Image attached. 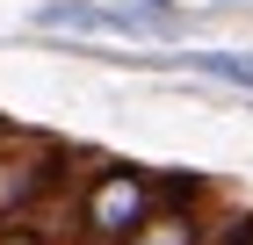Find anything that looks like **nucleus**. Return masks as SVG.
<instances>
[{"label":"nucleus","mask_w":253,"mask_h":245,"mask_svg":"<svg viewBox=\"0 0 253 245\" xmlns=\"http://www.w3.org/2000/svg\"><path fill=\"white\" fill-rule=\"evenodd\" d=\"M181 65L203 79H224V87H253V58H239V51H181Z\"/></svg>","instance_id":"3"},{"label":"nucleus","mask_w":253,"mask_h":245,"mask_svg":"<svg viewBox=\"0 0 253 245\" xmlns=\"http://www.w3.org/2000/svg\"><path fill=\"white\" fill-rule=\"evenodd\" d=\"M188 238H195V231H188V216H152V224L137 231L130 245H188Z\"/></svg>","instance_id":"4"},{"label":"nucleus","mask_w":253,"mask_h":245,"mask_svg":"<svg viewBox=\"0 0 253 245\" xmlns=\"http://www.w3.org/2000/svg\"><path fill=\"white\" fill-rule=\"evenodd\" d=\"M145 202H152V188L145 180H130V173H101V188H94V202H87V224L94 231H109V238H130V224L145 216Z\"/></svg>","instance_id":"2"},{"label":"nucleus","mask_w":253,"mask_h":245,"mask_svg":"<svg viewBox=\"0 0 253 245\" xmlns=\"http://www.w3.org/2000/svg\"><path fill=\"white\" fill-rule=\"evenodd\" d=\"M137 7H152V15H174V0H137Z\"/></svg>","instance_id":"6"},{"label":"nucleus","mask_w":253,"mask_h":245,"mask_svg":"<svg viewBox=\"0 0 253 245\" xmlns=\"http://www.w3.org/2000/svg\"><path fill=\"white\" fill-rule=\"evenodd\" d=\"M37 29H94V36H174V15H152V7H94V0H51V7H37Z\"/></svg>","instance_id":"1"},{"label":"nucleus","mask_w":253,"mask_h":245,"mask_svg":"<svg viewBox=\"0 0 253 245\" xmlns=\"http://www.w3.org/2000/svg\"><path fill=\"white\" fill-rule=\"evenodd\" d=\"M0 245H43V238H37V231H7Z\"/></svg>","instance_id":"5"}]
</instances>
